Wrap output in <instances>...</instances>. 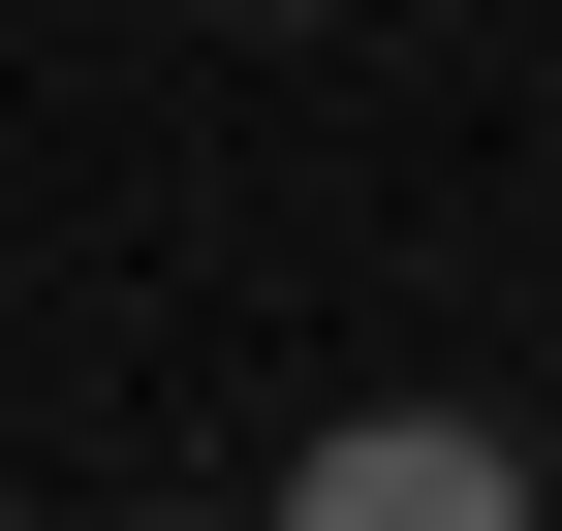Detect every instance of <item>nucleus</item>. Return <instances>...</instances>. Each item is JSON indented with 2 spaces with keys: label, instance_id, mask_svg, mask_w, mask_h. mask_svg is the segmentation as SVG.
<instances>
[{
  "label": "nucleus",
  "instance_id": "nucleus-1",
  "mask_svg": "<svg viewBox=\"0 0 562 531\" xmlns=\"http://www.w3.org/2000/svg\"><path fill=\"white\" fill-rule=\"evenodd\" d=\"M281 500H313V531H501V500H531V438H469V407H344Z\"/></svg>",
  "mask_w": 562,
  "mask_h": 531
},
{
  "label": "nucleus",
  "instance_id": "nucleus-2",
  "mask_svg": "<svg viewBox=\"0 0 562 531\" xmlns=\"http://www.w3.org/2000/svg\"><path fill=\"white\" fill-rule=\"evenodd\" d=\"M250 32H313V0H250Z\"/></svg>",
  "mask_w": 562,
  "mask_h": 531
}]
</instances>
